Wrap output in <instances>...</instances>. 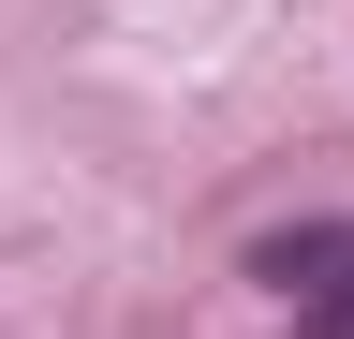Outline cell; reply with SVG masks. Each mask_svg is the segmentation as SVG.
<instances>
[{
	"label": "cell",
	"mask_w": 354,
	"mask_h": 339,
	"mask_svg": "<svg viewBox=\"0 0 354 339\" xmlns=\"http://www.w3.org/2000/svg\"><path fill=\"white\" fill-rule=\"evenodd\" d=\"M266 280H281V310H310V325H354V222L266 236Z\"/></svg>",
	"instance_id": "6da1fadb"
}]
</instances>
